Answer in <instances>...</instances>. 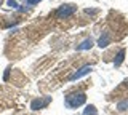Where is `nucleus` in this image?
Segmentation results:
<instances>
[{
    "instance_id": "7",
    "label": "nucleus",
    "mask_w": 128,
    "mask_h": 115,
    "mask_svg": "<svg viewBox=\"0 0 128 115\" xmlns=\"http://www.w3.org/2000/svg\"><path fill=\"white\" fill-rule=\"evenodd\" d=\"M123 58H125V50H120L118 51V54H117V58H115V61H114V64H115V67H118L120 64L123 62Z\"/></svg>"
},
{
    "instance_id": "3",
    "label": "nucleus",
    "mask_w": 128,
    "mask_h": 115,
    "mask_svg": "<svg viewBox=\"0 0 128 115\" xmlns=\"http://www.w3.org/2000/svg\"><path fill=\"white\" fill-rule=\"evenodd\" d=\"M51 102V96H46V98H37L30 102V109L32 110H40V109H45V107Z\"/></svg>"
},
{
    "instance_id": "13",
    "label": "nucleus",
    "mask_w": 128,
    "mask_h": 115,
    "mask_svg": "<svg viewBox=\"0 0 128 115\" xmlns=\"http://www.w3.org/2000/svg\"><path fill=\"white\" fill-rule=\"evenodd\" d=\"M0 3H2V0H0Z\"/></svg>"
},
{
    "instance_id": "4",
    "label": "nucleus",
    "mask_w": 128,
    "mask_h": 115,
    "mask_svg": "<svg viewBox=\"0 0 128 115\" xmlns=\"http://www.w3.org/2000/svg\"><path fill=\"white\" fill-rule=\"evenodd\" d=\"M91 70H93V67L91 66H83L82 69H78V70H75L74 74L69 77V80L70 82H74V80H77V78H80V77H83V75H86V74H90Z\"/></svg>"
},
{
    "instance_id": "10",
    "label": "nucleus",
    "mask_w": 128,
    "mask_h": 115,
    "mask_svg": "<svg viewBox=\"0 0 128 115\" xmlns=\"http://www.w3.org/2000/svg\"><path fill=\"white\" fill-rule=\"evenodd\" d=\"M126 107H128V99H125L123 102H120V104H118V110H125Z\"/></svg>"
},
{
    "instance_id": "9",
    "label": "nucleus",
    "mask_w": 128,
    "mask_h": 115,
    "mask_svg": "<svg viewBox=\"0 0 128 115\" xmlns=\"http://www.w3.org/2000/svg\"><path fill=\"white\" fill-rule=\"evenodd\" d=\"M6 5L10 6V8H13V10L18 8V3H16V0H8V2H6Z\"/></svg>"
},
{
    "instance_id": "1",
    "label": "nucleus",
    "mask_w": 128,
    "mask_h": 115,
    "mask_svg": "<svg viewBox=\"0 0 128 115\" xmlns=\"http://www.w3.org/2000/svg\"><path fill=\"white\" fill-rule=\"evenodd\" d=\"M85 101H86V96L83 93H70V94L66 96V101H64V102H66V107H69V109H75V107L85 104Z\"/></svg>"
},
{
    "instance_id": "5",
    "label": "nucleus",
    "mask_w": 128,
    "mask_h": 115,
    "mask_svg": "<svg viewBox=\"0 0 128 115\" xmlns=\"http://www.w3.org/2000/svg\"><path fill=\"white\" fill-rule=\"evenodd\" d=\"M109 42H110V35L107 34V32H104L101 37H99V40H98V45L101 46V48H104V46H107L109 45Z\"/></svg>"
},
{
    "instance_id": "8",
    "label": "nucleus",
    "mask_w": 128,
    "mask_h": 115,
    "mask_svg": "<svg viewBox=\"0 0 128 115\" xmlns=\"http://www.w3.org/2000/svg\"><path fill=\"white\" fill-rule=\"evenodd\" d=\"M82 115H96V107L94 106H86V109L83 110Z\"/></svg>"
},
{
    "instance_id": "2",
    "label": "nucleus",
    "mask_w": 128,
    "mask_h": 115,
    "mask_svg": "<svg viewBox=\"0 0 128 115\" xmlns=\"http://www.w3.org/2000/svg\"><path fill=\"white\" fill-rule=\"evenodd\" d=\"M77 11V6L75 5H61L58 10H56V18L58 19H66L72 16V14Z\"/></svg>"
},
{
    "instance_id": "12",
    "label": "nucleus",
    "mask_w": 128,
    "mask_h": 115,
    "mask_svg": "<svg viewBox=\"0 0 128 115\" xmlns=\"http://www.w3.org/2000/svg\"><path fill=\"white\" fill-rule=\"evenodd\" d=\"M40 0H26V3L27 5H35V3H38Z\"/></svg>"
},
{
    "instance_id": "11",
    "label": "nucleus",
    "mask_w": 128,
    "mask_h": 115,
    "mask_svg": "<svg viewBox=\"0 0 128 115\" xmlns=\"http://www.w3.org/2000/svg\"><path fill=\"white\" fill-rule=\"evenodd\" d=\"M10 70H11L10 67H8V69L5 70V75H3V80H8V77H10Z\"/></svg>"
},
{
    "instance_id": "6",
    "label": "nucleus",
    "mask_w": 128,
    "mask_h": 115,
    "mask_svg": "<svg viewBox=\"0 0 128 115\" xmlns=\"http://www.w3.org/2000/svg\"><path fill=\"white\" fill-rule=\"evenodd\" d=\"M91 46H93V40H91V38H86V40H83V42L77 46V50H78V51H83V50H90Z\"/></svg>"
}]
</instances>
